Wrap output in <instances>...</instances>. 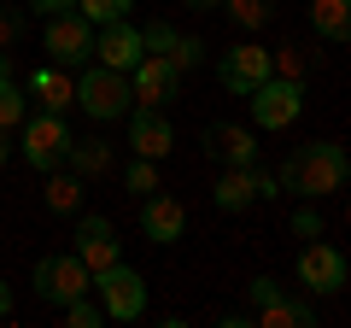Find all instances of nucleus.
<instances>
[{"label":"nucleus","instance_id":"1","mask_svg":"<svg viewBox=\"0 0 351 328\" xmlns=\"http://www.w3.org/2000/svg\"><path fill=\"white\" fill-rule=\"evenodd\" d=\"M351 176V159L339 141H304L299 152H293L287 164H281V188L299 194V200H328V194H339Z\"/></svg>","mask_w":351,"mask_h":328},{"label":"nucleus","instance_id":"2","mask_svg":"<svg viewBox=\"0 0 351 328\" xmlns=\"http://www.w3.org/2000/svg\"><path fill=\"white\" fill-rule=\"evenodd\" d=\"M76 106H82L94 124H117V117H129V106H135V82H129V71L88 65V71L76 76Z\"/></svg>","mask_w":351,"mask_h":328},{"label":"nucleus","instance_id":"3","mask_svg":"<svg viewBox=\"0 0 351 328\" xmlns=\"http://www.w3.org/2000/svg\"><path fill=\"white\" fill-rule=\"evenodd\" d=\"M71 129H64V112H29L18 124V152H24L29 170H59L64 152H71Z\"/></svg>","mask_w":351,"mask_h":328},{"label":"nucleus","instance_id":"4","mask_svg":"<svg viewBox=\"0 0 351 328\" xmlns=\"http://www.w3.org/2000/svg\"><path fill=\"white\" fill-rule=\"evenodd\" d=\"M246 106H252L258 129H293L304 117V82L299 76H269V82H258L246 94Z\"/></svg>","mask_w":351,"mask_h":328},{"label":"nucleus","instance_id":"5","mask_svg":"<svg viewBox=\"0 0 351 328\" xmlns=\"http://www.w3.org/2000/svg\"><path fill=\"white\" fill-rule=\"evenodd\" d=\"M88 288L100 293V305H106V316H112V323H135V316L147 311V281H141L123 258H117V264H106V270H94V281H88Z\"/></svg>","mask_w":351,"mask_h":328},{"label":"nucleus","instance_id":"6","mask_svg":"<svg viewBox=\"0 0 351 328\" xmlns=\"http://www.w3.org/2000/svg\"><path fill=\"white\" fill-rule=\"evenodd\" d=\"M88 281H94V270H88L76 253H47L36 264V276H29V288H36L47 305H71V299L88 293Z\"/></svg>","mask_w":351,"mask_h":328},{"label":"nucleus","instance_id":"7","mask_svg":"<svg viewBox=\"0 0 351 328\" xmlns=\"http://www.w3.org/2000/svg\"><path fill=\"white\" fill-rule=\"evenodd\" d=\"M41 47H47V59L53 65H82V59H94V24H88L82 12H59V18H41Z\"/></svg>","mask_w":351,"mask_h":328},{"label":"nucleus","instance_id":"8","mask_svg":"<svg viewBox=\"0 0 351 328\" xmlns=\"http://www.w3.org/2000/svg\"><path fill=\"white\" fill-rule=\"evenodd\" d=\"M299 281L316 293V299H328V293H339L351 281V264H346L339 246H328V240L316 235V240H304V253H299Z\"/></svg>","mask_w":351,"mask_h":328},{"label":"nucleus","instance_id":"9","mask_svg":"<svg viewBox=\"0 0 351 328\" xmlns=\"http://www.w3.org/2000/svg\"><path fill=\"white\" fill-rule=\"evenodd\" d=\"M276 76V59H269V47H252V41H240V47H228L223 59H217V82H223L228 94H240L246 100L258 82H269Z\"/></svg>","mask_w":351,"mask_h":328},{"label":"nucleus","instance_id":"10","mask_svg":"<svg viewBox=\"0 0 351 328\" xmlns=\"http://www.w3.org/2000/svg\"><path fill=\"white\" fill-rule=\"evenodd\" d=\"M141 235L152 240V246H176V240L188 235V205L176 200V194H147L141 200Z\"/></svg>","mask_w":351,"mask_h":328},{"label":"nucleus","instance_id":"11","mask_svg":"<svg viewBox=\"0 0 351 328\" xmlns=\"http://www.w3.org/2000/svg\"><path fill=\"white\" fill-rule=\"evenodd\" d=\"M94 59L112 65V71H135V65L147 59V41H141V30L129 24V18H117V24L94 30Z\"/></svg>","mask_w":351,"mask_h":328},{"label":"nucleus","instance_id":"12","mask_svg":"<svg viewBox=\"0 0 351 328\" xmlns=\"http://www.w3.org/2000/svg\"><path fill=\"white\" fill-rule=\"evenodd\" d=\"M129 147H135V159H164L176 147V129L164 117V106H129Z\"/></svg>","mask_w":351,"mask_h":328},{"label":"nucleus","instance_id":"13","mask_svg":"<svg viewBox=\"0 0 351 328\" xmlns=\"http://www.w3.org/2000/svg\"><path fill=\"white\" fill-rule=\"evenodd\" d=\"M129 82H135V100L141 106H170L176 89H182V71H176L164 53H147V59L129 71Z\"/></svg>","mask_w":351,"mask_h":328},{"label":"nucleus","instance_id":"14","mask_svg":"<svg viewBox=\"0 0 351 328\" xmlns=\"http://www.w3.org/2000/svg\"><path fill=\"white\" fill-rule=\"evenodd\" d=\"M205 152L217 164H228V170H252L258 164V135L246 124H211L205 129Z\"/></svg>","mask_w":351,"mask_h":328},{"label":"nucleus","instance_id":"15","mask_svg":"<svg viewBox=\"0 0 351 328\" xmlns=\"http://www.w3.org/2000/svg\"><path fill=\"white\" fill-rule=\"evenodd\" d=\"M71 253L82 258L88 270L117 264V229L106 223V217H82V211H76V246H71Z\"/></svg>","mask_w":351,"mask_h":328},{"label":"nucleus","instance_id":"16","mask_svg":"<svg viewBox=\"0 0 351 328\" xmlns=\"http://www.w3.org/2000/svg\"><path fill=\"white\" fill-rule=\"evenodd\" d=\"M29 94H36L41 100V112H71L76 106V82H71V71H64V65H41L36 76H29Z\"/></svg>","mask_w":351,"mask_h":328},{"label":"nucleus","instance_id":"17","mask_svg":"<svg viewBox=\"0 0 351 328\" xmlns=\"http://www.w3.org/2000/svg\"><path fill=\"white\" fill-rule=\"evenodd\" d=\"M211 200H217V211H246V205L258 200V164H252V170H223L217 188H211Z\"/></svg>","mask_w":351,"mask_h":328},{"label":"nucleus","instance_id":"18","mask_svg":"<svg viewBox=\"0 0 351 328\" xmlns=\"http://www.w3.org/2000/svg\"><path fill=\"white\" fill-rule=\"evenodd\" d=\"M47 194H41V200H47V211L53 217H76L82 211V176H76L71 164H59V170H47Z\"/></svg>","mask_w":351,"mask_h":328},{"label":"nucleus","instance_id":"19","mask_svg":"<svg viewBox=\"0 0 351 328\" xmlns=\"http://www.w3.org/2000/svg\"><path fill=\"white\" fill-rule=\"evenodd\" d=\"M252 323H263V328H311V323H316V305H304V299H293V293H281L276 305L252 311Z\"/></svg>","mask_w":351,"mask_h":328},{"label":"nucleus","instance_id":"20","mask_svg":"<svg viewBox=\"0 0 351 328\" xmlns=\"http://www.w3.org/2000/svg\"><path fill=\"white\" fill-rule=\"evenodd\" d=\"M311 30L322 41H351V0H311Z\"/></svg>","mask_w":351,"mask_h":328},{"label":"nucleus","instance_id":"21","mask_svg":"<svg viewBox=\"0 0 351 328\" xmlns=\"http://www.w3.org/2000/svg\"><path fill=\"white\" fill-rule=\"evenodd\" d=\"M64 164H71L82 182H88V176H106V170H112V147H106V141H71Z\"/></svg>","mask_w":351,"mask_h":328},{"label":"nucleus","instance_id":"22","mask_svg":"<svg viewBox=\"0 0 351 328\" xmlns=\"http://www.w3.org/2000/svg\"><path fill=\"white\" fill-rule=\"evenodd\" d=\"M223 12L252 36V30H263L269 18H276V0H223Z\"/></svg>","mask_w":351,"mask_h":328},{"label":"nucleus","instance_id":"23","mask_svg":"<svg viewBox=\"0 0 351 328\" xmlns=\"http://www.w3.org/2000/svg\"><path fill=\"white\" fill-rule=\"evenodd\" d=\"M29 117V94L18 89L12 76H0V129H18Z\"/></svg>","mask_w":351,"mask_h":328},{"label":"nucleus","instance_id":"24","mask_svg":"<svg viewBox=\"0 0 351 328\" xmlns=\"http://www.w3.org/2000/svg\"><path fill=\"white\" fill-rule=\"evenodd\" d=\"M76 12L88 18V24L100 30V24H117V18L135 12V0H76Z\"/></svg>","mask_w":351,"mask_h":328},{"label":"nucleus","instance_id":"25","mask_svg":"<svg viewBox=\"0 0 351 328\" xmlns=\"http://www.w3.org/2000/svg\"><path fill=\"white\" fill-rule=\"evenodd\" d=\"M123 182H129V194H141V200L158 194V159H135V164L123 170Z\"/></svg>","mask_w":351,"mask_h":328},{"label":"nucleus","instance_id":"26","mask_svg":"<svg viewBox=\"0 0 351 328\" xmlns=\"http://www.w3.org/2000/svg\"><path fill=\"white\" fill-rule=\"evenodd\" d=\"M59 311H64V323H71V328H100L106 323V305H94L88 293H82V299H71V305H59Z\"/></svg>","mask_w":351,"mask_h":328},{"label":"nucleus","instance_id":"27","mask_svg":"<svg viewBox=\"0 0 351 328\" xmlns=\"http://www.w3.org/2000/svg\"><path fill=\"white\" fill-rule=\"evenodd\" d=\"M205 53H211V47H205L199 36H176V53H170V65H176V71H199V65H205Z\"/></svg>","mask_w":351,"mask_h":328},{"label":"nucleus","instance_id":"28","mask_svg":"<svg viewBox=\"0 0 351 328\" xmlns=\"http://www.w3.org/2000/svg\"><path fill=\"white\" fill-rule=\"evenodd\" d=\"M281 293H287V288H281L276 276H252V281H246V311H263V305H276Z\"/></svg>","mask_w":351,"mask_h":328},{"label":"nucleus","instance_id":"29","mask_svg":"<svg viewBox=\"0 0 351 328\" xmlns=\"http://www.w3.org/2000/svg\"><path fill=\"white\" fill-rule=\"evenodd\" d=\"M141 41H147V53H164V59L176 53V30H170V24H158V18L141 30Z\"/></svg>","mask_w":351,"mask_h":328},{"label":"nucleus","instance_id":"30","mask_svg":"<svg viewBox=\"0 0 351 328\" xmlns=\"http://www.w3.org/2000/svg\"><path fill=\"white\" fill-rule=\"evenodd\" d=\"M293 235H299V240H316V235H322V211H316L311 200L293 211Z\"/></svg>","mask_w":351,"mask_h":328},{"label":"nucleus","instance_id":"31","mask_svg":"<svg viewBox=\"0 0 351 328\" xmlns=\"http://www.w3.org/2000/svg\"><path fill=\"white\" fill-rule=\"evenodd\" d=\"M24 36V6H0V47Z\"/></svg>","mask_w":351,"mask_h":328},{"label":"nucleus","instance_id":"32","mask_svg":"<svg viewBox=\"0 0 351 328\" xmlns=\"http://www.w3.org/2000/svg\"><path fill=\"white\" fill-rule=\"evenodd\" d=\"M269 59H276V76H304V53L299 47H276Z\"/></svg>","mask_w":351,"mask_h":328},{"label":"nucleus","instance_id":"33","mask_svg":"<svg viewBox=\"0 0 351 328\" xmlns=\"http://www.w3.org/2000/svg\"><path fill=\"white\" fill-rule=\"evenodd\" d=\"M36 18H59V12H76V0H29Z\"/></svg>","mask_w":351,"mask_h":328},{"label":"nucleus","instance_id":"34","mask_svg":"<svg viewBox=\"0 0 351 328\" xmlns=\"http://www.w3.org/2000/svg\"><path fill=\"white\" fill-rule=\"evenodd\" d=\"M276 194H281V182L269 176V170H258V200H276Z\"/></svg>","mask_w":351,"mask_h":328},{"label":"nucleus","instance_id":"35","mask_svg":"<svg viewBox=\"0 0 351 328\" xmlns=\"http://www.w3.org/2000/svg\"><path fill=\"white\" fill-rule=\"evenodd\" d=\"M188 12H223V0H182Z\"/></svg>","mask_w":351,"mask_h":328},{"label":"nucleus","instance_id":"36","mask_svg":"<svg viewBox=\"0 0 351 328\" xmlns=\"http://www.w3.org/2000/svg\"><path fill=\"white\" fill-rule=\"evenodd\" d=\"M12 316V281H0V323Z\"/></svg>","mask_w":351,"mask_h":328},{"label":"nucleus","instance_id":"37","mask_svg":"<svg viewBox=\"0 0 351 328\" xmlns=\"http://www.w3.org/2000/svg\"><path fill=\"white\" fill-rule=\"evenodd\" d=\"M12 159V129H0V164Z\"/></svg>","mask_w":351,"mask_h":328},{"label":"nucleus","instance_id":"38","mask_svg":"<svg viewBox=\"0 0 351 328\" xmlns=\"http://www.w3.org/2000/svg\"><path fill=\"white\" fill-rule=\"evenodd\" d=\"M0 76H12V59H6V47H0Z\"/></svg>","mask_w":351,"mask_h":328},{"label":"nucleus","instance_id":"39","mask_svg":"<svg viewBox=\"0 0 351 328\" xmlns=\"http://www.w3.org/2000/svg\"><path fill=\"white\" fill-rule=\"evenodd\" d=\"M346 159H351V152H346Z\"/></svg>","mask_w":351,"mask_h":328}]
</instances>
